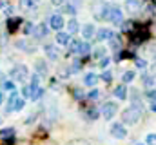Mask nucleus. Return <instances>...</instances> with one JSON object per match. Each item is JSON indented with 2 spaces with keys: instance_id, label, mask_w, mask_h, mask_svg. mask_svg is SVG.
Instances as JSON below:
<instances>
[{
  "instance_id": "23",
  "label": "nucleus",
  "mask_w": 156,
  "mask_h": 145,
  "mask_svg": "<svg viewBox=\"0 0 156 145\" xmlns=\"http://www.w3.org/2000/svg\"><path fill=\"white\" fill-rule=\"evenodd\" d=\"M33 89V94H31V100H38L40 96L44 94V89L42 87H31Z\"/></svg>"
},
{
  "instance_id": "27",
  "label": "nucleus",
  "mask_w": 156,
  "mask_h": 145,
  "mask_svg": "<svg viewBox=\"0 0 156 145\" xmlns=\"http://www.w3.org/2000/svg\"><path fill=\"white\" fill-rule=\"evenodd\" d=\"M22 31H24L26 35L33 33V31H35V29H33V24H31V22H26V24H24V29H22Z\"/></svg>"
},
{
  "instance_id": "34",
  "label": "nucleus",
  "mask_w": 156,
  "mask_h": 145,
  "mask_svg": "<svg viewBox=\"0 0 156 145\" xmlns=\"http://www.w3.org/2000/svg\"><path fill=\"white\" fill-rule=\"evenodd\" d=\"M35 2H37V0H20V5H22V7H33Z\"/></svg>"
},
{
  "instance_id": "25",
  "label": "nucleus",
  "mask_w": 156,
  "mask_h": 145,
  "mask_svg": "<svg viewBox=\"0 0 156 145\" xmlns=\"http://www.w3.org/2000/svg\"><path fill=\"white\" fill-rule=\"evenodd\" d=\"M31 94H33L31 85H24V87H22V96H24V98H31Z\"/></svg>"
},
{
  "instance_id": "30",
  "label": "nucleus",
  "mask_w": 156,
  "mask_h": 145,
  "mask_svg": "<svg viewBox=\"0 0 156 145\" xmlns=\"http://www.w3.org/2000/svg\"><path fill=\"white\" fill-rule=\"evenodd\" d=\"M145 143L147 145H156V134H147V140H145Z\"/></svg>"
},
{
  "instance_id": "15",
  "label": "nucleus",
  "mask_w": 156,
  "mask_h": 145,
  "mask_svg": "<svg viewBox=\"0 0 156 145\" xmlns=\"http://www.w3.org/2000/svg\"><path fill=\"white\" fill-rule=\"evenodd\" d=\"M13 136H15V129H11V127L0 131V138L2 140H13Z\"/></svg>"
},
{
  "instance_id": "16",
  "label": "nucleus",
  "mask_w": 156,
  "mask_h": 145,
  "mask_svg": "<svg viewBox=\"0 0 156 145\" xmlns=\"http://www.w3.org/2000/svg\"><path fill=\"white\" fill-rule=\"evenodd\" d=\"M82 44H83V42H80V40H71V42H69V51H71V53H78V55H80Z\"/></svg>"
},
{
  "instance_id": "20",
  "label": "nucleus",
  "mask_w": 156,
  "mask_h": 145,
  "mask_svg": "<svg viewBox=\"0 0 156 145\" xmlns=\"http://www.w3.org/2000/svg\"><path fill=\"white\" fill-rule=\"evenodd\" d=\"M122 80H123V83L133 82V80H134V71H125L123 72V76H122Z\"/></svg>"
},
{
  "instance_id": "2",
  "label": "nucleus",
  "mask_w": 156,
  "mask_h": 145,
  "mask_svg": "<svg viewBox=\"0 0 156 145\" xmlns=\"http://www.w3.org/2000/svg\"><path fill=\"white\" fill-rule=\"evenodd\" d=\"M105 20L113 22V24H123V15H122V9L116 5H109L107 7V16Z\"/></svg>"
},
{
  "instance_id": "31",
  "label": "nucleus",
  "mask_w": 156,
  "mask_h": 145,
  "mask_svg": "<svg viewBox=\"0 0 156 145\" xmlns=\"http://www.w3.org/2000/svg\"><path fill=\"white\" fill-rule=\"evenodd\" d=\"M134 62H136V67H140V69H145V67H147V62H145L144 58H136Z\"/></svg>"
},
{
  "instance_id": "19",
  "label": "nucleus",
  "mask_w": 156,
  "mask_h": 145,
  "mask_svg": "<svg viewBox=\"0 0 156 145\" xmlns=\"http://www.w3.org/2000/svg\"><path fill=\"white\" fill-rule=\"evenodd\" d=\"M125 7L127 11H136L140 7V0H125Z\"/></svg>"
},
{
  "instance_id": "21",
  "label": "nucleus",
  "mask_w": 156,
  "mask_h": 145,
  "mask_svg": "<svg viewBox=\"0 0 156 145\" xmlns=\"http://www.w3.org/2000/svg\"><path fill=\"white\" fill-rule=\"evenodd\" d=\"M133 27H134V24H133L131 20H129V22H123V24H122V31H123V33H133V31H134Z\"/></svg>"
},
{
  "instance_id": "43",
  "label": "nucleus",
  "mask_w": 156,
  "mask_h": 145,
  "mask_svg": "<svg viewBox=\"0 0 156 145\" xmlns=\"http://www.w3.org/2000/svg\"><path fill=\"white\" fill-rule=\"evenodd\" d=\"M53 4H55V5H60V4H62V0H53Z\"/></svg>"
},
{
  "instance_id": "4",
  "label": "nucleus",
  "mask_w": 156,
  "mask_h": 145,
  "mask_svg": "<svg viewBox=\"0 0 156 145\" xmlns=\"http://www.w3.org/2000/svg\"><path fill=\"white\" fill-rule=\"evenodd\" d=\"M11 78H13V80H18V82H24V80L27 78V67H26V65H16V67H13Z\"/></svg>"
},
{
  "instance_id": "37",
  "label": "nucleus",
  "mask_w": 156,
  "mask_h": 145,
  "mask_svg": "<svg viewBox=\"0 0 156 145\" xmlns=\"http://www.w3.org/2000/svg\"><path fill=\"white\" fill-rule=\"evenodd\" d=\"M147 96H149L153 102H156V87L154 89H151V91H147Z\"/></svg>"
},
{
  "instance_id": "29",
  "label": "nucleus",
  "mask_w": 156,
  "mask_h": 145,
  "mask_svg": "<svg viewBox=\"0 0 156 145\" xmlns=\"http://www.w3.org/2000/svg\"><path fill=\"white\" fill-rule=\"evenodd\" d=\"M87 118H89V120H96V118H98V111H96V109H89V111H87Z\"/></svg>"
},
{
  "instance_id": "12",
  "label": "nucleus",
  "mask_w": 156,
  "mask_h": 145,
  "mask_svg": "<svg viewBox=\"0 0 156 145\" xmlns=\"http://www.w3.org/2000/svg\"><path fill=\"white\" fill-rule=\"evenodd\" d=\"M96 82H98V76H96L94 72H89V74H85V78H83V83L89 85V87L96 85Z\"/></svg>"
},
{
  "instance_id": "3",
  "label": "nucleus",
  "mask_w": 156,
  "mask_h": 145,
  "mask_svg": "<svg viewBox=\"0 0 156 145\" xmlns=\"http://www.w3.org/2000/svg\"><path fill=\"white\" fill-rule=\"evenodd\" d=\"M116 111H118L116 104L107 102V104H104V107H102V116H104L105 120H113V116L116 114Z\"/></svg>"
},
{
  "instance_id": "33",
  "label": "nucleus",
  "mask_w": 156,
  "mask_h": 145,
  "mask_svg": "<svg viewBox=\"0 0 156 145\" xmlns=\"http://www.w3.org/2000/svg\"><path fill=\"white\" fill-rule=\"evenodd\" d=\"M104 55H105V49H104V47H98V49L94 51V58H104Z\"/></svg>"
},
{
  "instance_id": "22",
  "label": "nucleus",
  "mask_w": 156,
  "mask_h": 145,
  "mask_svg": "<svg viewBox=\"0 0 156 145\" xmlns=\"http://www.w3.org/2000/svg\"><path fill=\"white\" fill-rule=\"evenodd\" d=\"M16 47H20V49H24V51H35V47L33 45H27V42H24V40H20V42H16Z\"/></svg>"
},
{
  "instance_id": "17",
  "label": "nucleus",
  "mask_w": 156,
  "mask_h": 145,
  "mask_svg": "<svg viewBox=\"0 0 156 145\" xmlns=\"http://www.w3.org/2000/svg\"><path fill=\"white\" fill-rule=\"evenodd\" d=\"M33 33H35V36H38V38L45 36V35H47V26H45V24H38V26L35 27V31H33Z\"/></svg>"
},
{
  "instance_id": "44",
  "label": "nucleus",
  "mask_w": 156,
  "mask_h": 145,
  "mask_svg": "<svg viewBox=\"0 0 156 145\" xmlns=\"http://www.w3.org/2000/svg\"><path fill=\"white\" fill-rule=\"evenodd\" d=\"M2 102H4V94H2V91H0V105H2Z\"/></svg>"
},
{
  "instance_id": "24",
  "label": "nucleus",
  "mask_w": 156,
  "mask_h": 145,
  "mask_svg": "<svg viewBox=\"0 0 156 145\" xmlns=\"http://www.w3.org/2000/svg\"><path fill=\"white\" fill-rule=\"evenodd\" d=\"M67 27H69V33H76L78 29H80V26H78V22L75 20V18H73V20H69Z\"/></svg>"
},
{
  "instance_id": "40",
  "label": "nucleus",
  "mask_w": 156,
  "mask_h": 145,
  "mask_svg": "<svg viewBox=\"0 0 156 145\" xmlns=\"http://www.w3.org/2000/svg\"><path fill=\"white\" fill-rule=\"evenodd\" d=\"M64 11H66V13H69V15H75V7H73V5H66V7H64Z\"/></svg>"
},
{
  "instance_id": "1",
  "label": "nucleus",
  "mask_w": 156,
  "mask_h": 145,
  "mask_svg": "<svg viewBox=\"0 0 156 145\" xmlns=\"http://www.w3.org/2000/svg\"><path fill=\"white\" fill-rule=\"evenodd\" d=\"M142 114H144V105L138 104V102H134L131 107H127L122 112V120H123V123H127V125H134V123L142 118Z\"/></svg>"
},
{
  "instance_id": "45",
  "label": "nucleus",
  "mask_w": 156,
  "mask_h": 145,
  "mask_svg": "<svg viewBox=\"0 0 156 145\" xmlns=\"http://www.w3.org/2000/svg\"><path fill=\"white\" fill-rule=\"evenodd\" d=\"M0 7H4V0H0Z\"/></svg>"
},
{
  "instance_id": "7",
  "label": "nucleus",
  "mask_w": 156,
  "mask_h": 145,
  "mask_svg": "<svg viewBox=\"0 0 156 145\" xmlns=\"http://www.w3.org/2000/svg\"><path fill=\"white\" fill-rule=\"evenodd\" d=\"M44 51H45V55H47V58H51V60H58V56H60V53H58V49H56L55 45H51V44H47V45L44 47Z\"/></svg>"
},
{
  "instance_id": "35",
  "label": "nucleus",
  "mask_w": 156,
  "mask_h": 145,
  "mask_svg": "<svg viewBox=\"0 0 156 145\" xmlns=\"http://www.w3.org/2000/svg\"><path fill=\"white\" fill-rule=\"evenodd\" d=\"M24 105H26L24 98H18V102H16V105H15V111H20V109H24Z\"/></svg>"
},
{
  "instance_id": "39",
  "label": "nucleus",
  "mask_w": 156,
  "mask_h": 145,
  "mask_svg": "<svg viewBox=\"0 0 156 145\" xmlns=\"http://www.w3.org/2000/svg\"><path fill=\"white\" fill-rule=\"evenodd\" d=\"M109 62H111V58H107V56H104V58L100 60V67H105V65H107Z\"/></svg>"
},
{
  "instance_id": "42",
  "label": "nucleus",
  "mask_w": 156,
  "mask_h": 145,
  "mask_svg": "<svg viewBox=\"0 0 156 145\" xmlns=\"http://www.w3.org/2000/svg\"><path fill=\"white\" fill-rule=\"evenodd\" d=\"M151 111H153V112H156V102H153V104H151Z\"/></svg>"
},
{
  "instance_id": "46",
  "label": "nucleus",
  "mask_w": 156,
  "mask_h": 145,
  "mask_svg": "<svg viewBox=\"0 0 156 145\" xmlns=\"http://www.w3.org/2000/svg\"><path fill=\"white\" fill-rule=\"evenodd\" d=\"M134 145H147V143H142V142H140V143H134Z\"/></svg>"
},
{
  "instance_id": "26",
  "label": "nucleus",
  "mask_w": 156,
  "mask_h": 145,
  "mask_svg": "<svg viewBox=\"0 0 156 145\" xmlns=\"http://www.w3.org/2000/svg\"><path fill=\"white\" fill-rule=\"evenodd\" d=\"M37 71H38L40 74H45V72H47V69H45V64H44L42 60H38V62H37Z\"/></svg>"
},
{
  "instance_id": "14",
  "label": "nucleus",
  "mask_w": 156,
  "mask_h": 145,
  "mask_svg": "<svg viewBox=\"0 0 156 145\" xmlns=\"http://www.w3.org/2000/svg\"><path fill=\"white\" fill-rule=\"evenodd\" d=\"M109 44H111V49H113V51H120V47H122V40H120V36H118V35L111 36Z\"/></svg>"
},
{
  "instance_id": "28",
  "label": "nucleus",
  "mask_w": 156,
  "mask_h": 145,
  "mask_svg": "<svg viewBox=\"0 0 156 145\" xmlns=\"http://www.w3.org/2000/svg\"><path fill=\"white\" fill-rule=\"evenodd\" d=\"M4 89H5V91H11V93H15V83H13L11 80H7V82H4Z\"/></svg>"
},
{
  "instance_id": "38",
  "label": "nucleus",
  "mask_w": 156,
  "mask_h": 145,
  "mask_svg": "<svg viewBox=\"0 0 156 145\" xmlns=\"http://www.w3.org/2000/svg\"><path fill=\"white\" fill-rule=\"evenodd\" d=\"M98 96H100V93H98V91H96V89H93V91H91V93H89V98H91V100H96V98H98Z\"/></svg>"
},
{
  "instance_id": "18",
  "label": "nucleus",
  "mask_w": 156,
  "mask_h": 145,
  "mask_svg": "<svg viewBox=\"0 0 156 145\" xmlns=\"http://www.w3.org/2000/svg\"><path fill=\"white\" fill-rule=\"evenodd\" d=\"M82 35H83V38H93V36H94V27H93L91 24L83 26V29H82Z\"/></svg>"
},
{
  "instance_id": "32",
  "label": "nucleus",
  "mask_w": 156,
  "mask_h": 145,
  "mask_svg": "<svg viewBox=\"0 0 156 145\" xmlns=\"http://www.w3.org/2000/svg\"><path fill=\"white\" fill-rule=\"evenodd\" d=\"M89 49H91V45H89L87 42H83V44H82V49H80V55H87Z\"/></svg>"
},
{
  "instance_id": "5",
  "label": "nucleus",
  "mask_w": 156,
  "mask_h": 145,
  "mask_svg": "<svg viewBox=\"0 0 156 145\" xmlns=\"http://www.w3.org/2000/svg\"><path fill=\"white\" fill-rule=\"evenodd\" d=\"M111 134L116 138V140H123L127 136V129L123 127V123H113L111 125Z\"/></svg>"
},
{
  "instance_id": "11",
  "label": "nucleus",
  "mask_w": 156,
  "mask_h": 145,
  "mask_svg": "<svg viewBox=\"0 0 156 145\" xmlns=\"http://www.w3.org/2000/svg\"><path fill=\"white\" fill-rule=\"evenodd\" d=\"M69 42H71V38H69V33H58L56 35V44H60V45H69Z\"/></svg>"
},
{
  "instance_id": "10",
  "label": "nucleus",
  "mask_w": 156,
  "mask_h": 145,
  "mask_svg": "<svg viewBox=\"0 0 156 145\" xmlns=\"http://www.w3.org/2000/svg\"><path fill=\"white\" fill-rule=\"evenodd\" d=\"M16 102H18V94H16V93H11V96H9V100H7V107H5V111H7V112L15 111Z\"/></svg>"
},
{
  "instance_id": "9",
  "label": "nucleus",
  "mask_w": 156,
  "mask_h": 145,
  "mask_svg": "<svg viewBox=\"0 0 156 145\" xmlns=\"http://www.w3.org/2000/svg\"><path fill=\"white\" fill-rule=\"evenodd\" d=\"M115 35L111 29H100L98 33H96V40L98 42H102V40H111V36Z\"/></svg>"
},
{
  "instance_id": "13",
  "label": "nucleus",
  "mask_w": 156,
  "mask_h": 145,
  "mask_svg": "<svg viewBox=\"0 0 156 145\" xmlns=\"http://www.w3.org/2000/svg\"><path fill=\"white\" fill-rule=\"evenodd\" d=\"M115 96H116L118 100H125L127 98V87L125 85H118L116 89H115Z\"/></svg>"
},
{
  "instance_id": "36",
  "label": "nucleus",
  "mask_w": 156,
  "mask_h": 145,
  "mask_svg": "<svg viewBox=\"0 0 156 145\" xmlns=\"http://www.w3.org/2000/svg\"><path fill=\"white\" fill-rule=\"evenodd\" d=\"M111 78H113V74H111L109 71H105L104 74H102V80H104V82H111Z\"/></svg>"
},
{
  "instance_id": "6",
  "label": "nucleus",
  "mask_w": 156,
  "mask_h": 145,
  "mask_svg": "<svg viewBox=\"0 0 156 145\" xmlns=\"http://www.w3.org/2000/svg\"><path fill=\"white\" fill-rule=\"evenodd\" d=\"M49 26H51V29H56V31L60 33V29L64 27V18H62V15H53V16L49 18Z\"/></svg>"
},
{
  "instance_id": "41",
  "label": "nucleus",
  "mask_w": 156,
  "mask_h": 145,
  "mask_svg": "<svg viewBox=\"0 0 156 145\" xmlns=\"http://www.w3.org/2000/svg\"><path fill=\"white\" fill-rule=\"evenodd\" d=\"M71 145H87V142H82V140H78V142H73Z\"/></svg>"
},
{
  "instance_id": "8",
  "label": "nucleus",
  "mask_w": 156,
  "mask_h": 145,
  "mask_svg": "<svg viewBox=\"0 0 156 145\" xmlns=\"http://www.w3.org/2000/svg\"><path fill=\"white\" fill-rule=\"evenodd\" d=\"M20 24H22V20H20V18H16V16L9 18V20H7V31H9V33H15V31H18Z\"/></svg>"
}]
</instances>
